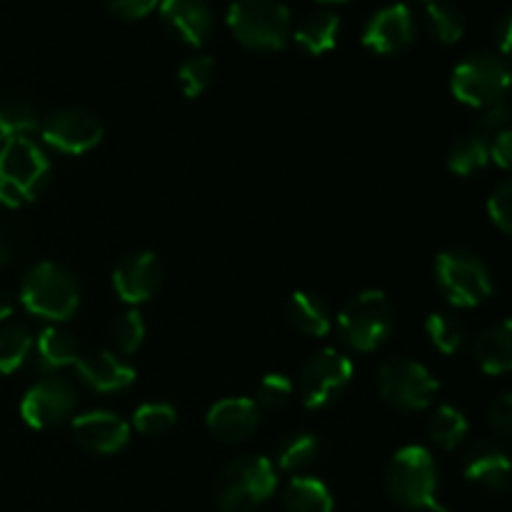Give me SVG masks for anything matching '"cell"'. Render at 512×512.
Masks as SVG:
<instances>
[{"label": "cell", "instance_id": "obj_19", "mask_svg": "<svg viewBox=\"0 0 512 512\" xmlns=\"http://www.w3.org/2000/svg\"><path fill=\"white\" fill-rule=\"evenodd\" d=\"M208 430L223 443L248 440L260 428V408L250 398H225L208 410Z\"/></svg>", "mask_w": 512, "mask_h": 512}, {"label": "cell", "instance_id": "obj_25", "mask_svg": "<svg viewBox=\"0 0 512 512\" xmlns=\"http://www.w3.org/2000/svg\"><path fill=\"white\" fill-rule=\"evenodd\" d=\"M488 163L490 140L478 135L475 130L470 135H463V138L453 145V150H450L448 155V168L453 170L455 175H463V178L480 173Z\"/></svg>", "mask_w": 512, "mask_h": 512}, {"label": "cell", "instance_id": "obj_31", "mask_svg": "<svg viewBox=\"0 0 512 512\" xmlns=\"http://www.w3.org/2000/svg\"><path fill=\"white\" fill-rule=\"evenodd\" d=\"M320 453V443L310 433H293L280 443L278 448V465L283 470H300L313 463Z\"/></svg>", "mask_w": 512, "mask_h": 512}, {"label": "cell", "instance_id": "obj_14", "mask_svg": "<svg viewBox=\"0 0 512 512\" xmlns=\"http://www.w3.org/2000/svg\"><path fill=\"white\" fill-rule=\"evenodd\" d=\"M160 280H163V265H160L158 255L148 253V250L128 255L113 270L115 293L130 305L153 298L155 290L160 288Z\"/></svg>", "mask_w": 512, "mask_h": 512}, {"label": "cell", "instance_id": "obj_30", "mask_svg": "<svg viewBox=\"0 0 512 512\" xmlns=\"http://www.w3.org/2000/svg\"><path fill=\"white\" fill-rule=\"evenodd\" d=\"M425 333H428L430 343L445 355H453L463 348L465 343V328L458 318L445 313H433L425 320Z\"/></svg>", "mask_w": 512, "mask_h": 512}, {"label": "cell", "instance_id": "obj_41", "mask_svg": "<svg viewBox=\"0 0 512 512\" xmlns=\"http://www.w3.org/2000/svg\"><path fill=\"white\" fill-rule=\"evenodd\" d=\"M495 45H498L500 55L505 58H512V10L505 13L503 18L495 25Z\"/></svg>", "mask_w": 512, "mask_h": 512}, {"label": "cell", "instance_id": "obj_17", "mask_svg": "<svg viewBox=\"0 0 512 512\" xmlns=\"http://www.w3.org/2000/svg\"><path fill=\"white\" fill-rule=\"evenodd\" d=\"M463 475L480 488L503 493L512 485V460L500 445L483 440L470 445L465 453Z\"/></svg>", "mask_w": 512, "mask_h": 512}, {"label": "cell", "instance_id": "obj_6", "mask_svg": "<svg viewBox=\"0 0 512 512\" xmlns=\"http://www.w3.org/2000/svg\"><path fill=\"white\" fill-rule=\"evenodd\" d=\"M450 90L463 105L475 110L493 108L508 100L512 90V70L503 55L478 53L453 70Z\"/></svg>", "mask_w": 512, "mask_h": 512}, {"label": "cell", "instance_id": "obj_32", "mask_svg": "<svg viewBox=\"0 0 512 512\" xmlns=\"http://www.w3.org/2000/svg\"><path fill=\"white\" fill-rule=\"evenodd\" d=\"M215 78V60L210 55H193L178 70V83L188 98H198Z\"/></svg>", "mask_w": 512, "mask_h": 512}, {"label": "cell", "instance_id": "obj_15", "mask_svg": "<svg viewBox=\"0 0 512 512\" xmlns=\"http://www.w3.org/2000/svg\"><path fill=\"white\" fill-rule=\"evenodd\" d=\"M73 438L88 453L113 455L128 445L130 425L108 410H90L73 420Z\"/></svg>", "mask_w": 512, "mask_h": 512}, {"label": "cell", "instance_id": "obj_21", "mask_svg": "<svg viewBox=\"0 0 512 512\" xmlns=\"http://www.w3.org/2000/svg\"><path fill=\"white\" fill-rule=\"evenodd\" d=\"M35 363L45 373H58V370L75 365L80 358V345L75 340L73 333H68L65 328H45L43 333L35 340Z\"/></svg>", "mask_w": 512, "mask_h": 512}, {"label": "cell", "instance_id": "obj_43", "mask_svg": "<svg viewBox=\"0 0 512 512\" xmlns=\"http://www.w3.org/2000/svg\"><path fill=\"white\" fill-rule=\"evenodd\" d=\"M320 3H345V0H320Z\"/></svg>", "mask_w": 512, "mask_h": 512}, {"label": "cell", "instance_id": "obj_1", "mask_svg": "<svg viewBox=\"0 0 512 512\" xmlns=\"http://www.w3.org/2000/svg\"><path fill=\"white\" fill-rule=\"evenodd\" d=\"M385 488L400 508L450 512L438 503V468H435L433 455L420 445H408L393 455L385 473Z\"/></svg>", "mask_w": 512, "mask_h": 512}, {"label": "cell", "instance_id": "obj_28", "mask_svg": "<svg viewBox=\"0 0 512 512\" xmlns=\"http://www.w3.org/2000/svg\"><path fill=\"white\" fill-rule=\"evenodd\" d=\"M468 428L470 425L463 410L453 408V405H440V408H435L433 418L428 423L430 440L435 445H440L443 450L458 448L465 440V435H468Z\"/></svg>", "mask_w": 512, "mask_h": 512}, {"label": "cell", "instance_id": "obj_22", "mask_svg": "<svg viewBox=\"0 0 512 512\" xmlns=\"http://www.w3.org/2000/svg\"><path fill=\"white\" fill-rule=\"evenodd\" d=\"M288 320L298 333L323 338L330 330V310L320 295L310 290H298L288 300Z\"/></svg>", "mask_w": 512, "mask_h": 512}, {"label": "cell", "instance_id": "obj_27", "mask_svg": "<svg viewBox=\"0 0 512 512\" xmlns=\"http://www.w3.org/2000/svg\"><path fill=\"white\" fill-rule=\"evenodd\" d=\"M425 20H428L430 33L445 45L458 43L465 35L463 10L450 0H430L428 8H425Z\"/></svg>", "mask_w": 512, "mask_h": 512}, {"label": "cell", "instance_id": "obj_13", "mask_svg": "<svg viewBox=\"0 0 512 512\" xmlns=\"http://www.w3.org/2000/svg\"><path fill=\"white\" fill-rule=\"evenodd\" d=\"M415 40V18L405 3L385 5L368 20L363 30V45L378 55L403 53Z\"/></svg>", "mask_w": 512, "mask_h": 512}, {"label": "cell", "instance_id": "obj_7", "mask_svg": "<svg viewBox=\"0 0 512 512\" xmlns=\"http://www.w3.org/2000/svg\"><path fill=\"white\" fill-rule=\"evenodd\" d=\"M393 330V303L380 290H363L343 305L338 333L345 345L360 353L380 348Z\"/></svg>", "mask_w": 512, "mask_h": 512}, {"label": "cell", "instance_id": "obj_26", "mask_svg": "<svg viewBox=\"0 0 512 512\" xmlns=\"http://www.w3.org/2000/svg\"><path fill=\"white\" fill-rule=\"evenodd\" d=\"M35 130H40V118L33 105L25 100H0V143L28 138Z\"/></svg>", "mask_w": 512, "mask_h": 512}, {"label": "cell", "instance_id": "obj_29", "mask_svg": "<svg viewBox=\"0 0 512 512\" xmlns=\"http://www.w3.org/2000/svg\"><path fill=\"white\" fill-rule=\"evenodd\" d=\"M33 335L25 325L5 323L0 328V373H15L33 350Z\"/></svg>", "mask_w": 512, "mask_h": 512}, {"label": "cell", "instance_id": "obj_12", "mask_svg": "<svg viewBox=\"0 0 512 512\" xmlns=\"http://www.w3.org/2000/svg\"><path fill=\"white\" fill-rule=\"evenodd\" d=\"M103 123L85 108H63L40 125L43 143L65 155H83L103 140Z\"/></svg>", "mask_w": 512, "mask_h": 512}, {"label": "cell", "instance_id": "obj_33", "mask_svg": "<svg viewBox=\"0 0 512 512\" xmlns=\"http://www.w3.org/2000/svg\"><path fill=\"white\" fill-rule=\"evenodd\" d=\"M110 338H113L115 348L123 355L138 353L140 345H143L145 340L143 315H140L138 310H125L123 315L115 318L113 328H110Z\"/></svg>", "mask_w": 512, "mask_h": 512}, {"label": "cell", "instance_id": "obj_35", "mask_svg": "<svg viewBox=\"0 0 512 512\" xmlns=\"http://www.w3.org/2000/svg\"><path fill=\"white\" fill-rule=\"evenodd\" d=\"M290 398H293V383H290V378L273 373L260 380L255 405L260 410H270L273 413V410H283L290 403Z\"/></svg>", "mask_w": 512, "mask_h": 512}, {"label": "cell", "instance_id": "obj_42", "mask_svg": "<svg viewBox=\"0 0 512 512\" xmlns=\"http://www.w3.org/2000/svg\"><path fill=\"white\" fill-rule=\"evenodd\" d=\"M10 255H13V243H10L8 233H5V230L0 228V265L8 263Z\"/></svg>", "mask_w": 512, "mask_h": 512}, {"label": "cell", "instance_id": "obj_38", "mask_svg": "<svg viewBox=\"0 0 512 512\" xmlns=\"http://www.w3.org/2000/svg\"><path fill=\"white\" fill-rule=\"evenodd\" d=\"M488 420L500 438L512 440V393H500L498 398L490 403Z\"/></svg>", "mask_w": 512, "mask_h": 512}, {"label": "cell", "instance_id": "obj_34", "mask_svg": "<svg viewBox=\"0 0 512 512\" xmlns=\"http://www.w3.org/2000/svg\"><path fill=\"white\" fill-rule=\"evenodd\" d=\"M175 420H178V413H175L173 405L168 403H145L140 405L133 415L135 430L143 435L168 433L175 425Z\"/></svg>", "mask_w": 512, "mask_h": 512}, {"label": "cell", "instance_id": "obj_8", "mask_svg": "<svg viewBox=\"0 0 512 512\" xmlns=\"http://www.w3.org/2000/svg\"><path fill=\"white\" fill-rule=\"evenodd\" d=\"M435 283L455 308H475L493 295V278L480 258L465 250H445L435 260Z\"/></svg>", "mask_w": 512, "mask_h": 512}, {"label": "cell", "instance_id": "obj_44", "mask_svg": "<svg viewBox=\"0 0 512 512\" xmlns=\"http://www.w3.org/2000/svg\"><path fill=\"white\" fill-rule=\"evenodd\" d=\"M428 3H430V0H428Z\"/></svg>", "mask_w": 512, "mask_h": 512}, {"label": "cell", "instance_id": "obj_18", "mask_svg": "<svg viewBox=\"0 0 512 512\" xmlns=\"http://www.w3.org/2000/svg\"><path fill=\"white\" fill-rule=\"evenodd\" d=\"M160 20L185 45L200 48L213 30V13L203 0H160Z\"/></svg>", "mask_w": 512, "mask_h": 512}, {"label": "cell", "instance_id": "obj_4", "mask_svg": "<svg viewBox=\"0 0 512 512\" xmlns=\"http://www.w3.org/2000/svg\"><path fill=\"white\" fill-rule=\"evenodd\" d=\"M278 488L273 463L263 455H243L223 468L215 483V503L223 512H253Z\"/></svg>", "mask_w": 512, "mask_h": 512}, {"label": "cell", "instance_id": "obj_37", "mask_svg": "<svg viewBox=\"0 0 512 512\" xmlns=\"http://www.w3.org/2000/svg\"><path fill=\"white\" fill-rule=\"evenodd\" d=\"M510 120H512V108H510L508 100H503V103L483 110L478 125H475V133L483 135V138H488V140H493L495 135L503 133L505 128H510Z\"/></svg>", "mask_w": 512, "mask_h": 512}, {"label": "cell", "instance_id": "obj_2", "mask_svg": "<svg viewBox=\"0 0 512 512\" xmlns=\"http://www.w3.org/2000/svg\"><path fill=\"white\" fill-rule=\"evenodd\" d=\"M20 303L35 318L63 323L73 318L80 305L78 280L58 263L33 265L20 283Z\"/></svg>", "mask_w": 512, "mask_h": 512}, {"label": "cell", "instance_id": "obj_36", "mask_svg": "<svg viewBox=\"0 0 512 512\" xmlns=\"http://www.w3.org/2000/svg\"><path fill=\"white\" fill-rule=\"evenodd\" d=\"M488 213L490 220H493L503 233L512 235V180L493 190V195H490L488 200Z\"/></svg>", "mask_w": 512, "mask_h": 512}, {"label": "cell", "instance_id": "obj_39", "mask_svg": "<svg viewBox=\"0 0 512 512\" xmlns=\"http://www.w3.org/2000/svg\"><path fill=\"white\" fill-rule=\"evenodd\" d=\"M110 13H115L123 20H140L153 13L160 5V0H105Z\"/></svg>", "mask_w": 512, "mask_h": 512}, {"label": "cell", "instance_id": "obj_16", "mask_svg": "<svg viewBox=\"0 0 512 512\" xmlns=\"http://www.w3.org/2000/svg\"><path fill=\"white\" fill-rule=\"evenodd\" d=\"M75 373L95 393H118L135 383V370L105 348H90L80 353Z\"/></svg>", "mask_w": 512, "mask_h": 512}, {"label": "cell", "instance_id": "obj_40", "mask_svg": "<svg viewBox=\"0 0 512 512\" xmlns=\"http://www.w3.org/2000/svg\"><path fill=\"white\" fill-rule=\"evenodd\" d=\"M490 160L498 168L512 170V128H505L503 133L490 140Z\"/></svg>", "mask_w": 512, "mask_h": 512}, {"label": "cell", "instance_id": "obj_20", "mask_svg": "<svg viewBox=\"0 0 512 512\" xmlns=\"http://www.w3.org/2000/svg\"><path fill=\"white\" fill-rule=\"evenodd\" d=\"M475 360L488 375L512 373V318L490 325L475 338Z\"/></svg>", "mask_w": 512, "mask_h": 512}, {"label": "cell", "instance_id": "obj_5", "mask_svg": "<svg viewBox=\"0 0 512 512\" xmlns=\"http://www.w3.org/2000/svg\"><path fill=\"white\" fill-rule=\"evenodd\" d=\"M228 28L245 48L273 53L290 40V10L280 0H235L228 8Z\"/></svg>", "mask_w": 512, "mask_h": 512}, {"label": "cell", "instance_id": "obj_23", "mask_svg": "<svg viewBox=\"0 0 512 512\" xmlns=\"http://www.w3.org/2000/svg\"><path fill=\"white\" fill-rule=\"evenodd\" d=\"M340 35V18L330 10H318L308 15L303 23L295 28V43L310 55H323L335 48Z\"/></svg>", "mask_w": 512, "mask_h": 512}, {"label": "cell", "instance_id": "obj_24", "mask_svg": "<svg viewBox=\"0 0 512 512\" xmlns=\"http://www.w3.org/2000/svg\"><path fill=\"white\" fill-rule=\"evenodd\" d=\"M285 512H333V495L318 478H293L283 495Z\"/></svg>", "mask_w": 512, "mask_h": 512}, {"label": "cell", "instance_id": "obj_10", "mask_svg": "<svg viewBox=\"0 0 512 512\" xmlns=\"http://www.w3.org/2000/svg\"><path fill=\"white\" fill-rule=\"evenodd\" d=\"M353 378V363L338 350H320L300 370L298 393L305 408L320 410L335 403Z\"/></svg>", "mask_w": 512, "mask_h": 512}, {"label": "cell", "instance_id": "obj_9", "mask_svg": "<svg viewBox=\"0 0 512 512\" xmlns=\"http://www.w3.org/2000/svg\"><path fill=\"white\" fill-rule=\"evenodd\" d=\"M378 390L388 405L415 413L433 403L440 385L425 365L408 358H393L380 365Z\"/></svg>", "mask_w": 512, "mask_h": 512}, {"label": "cell", "instance_id": "obj_3", "mask_svg": "<svg viewBox=\"0 0 512 512\" xmlns=\"http://www.w3.org/2000/svg\"><path fill=\"white\" fill-rule=\"evenodd\" d=\"M50 160L33 138H15L0 148V203L20 208L43 193Z\"/></svg>", "mask_w": 512, "mask_h": 512}, {"label": "cell", "instance_id": "obj_11", "mask_svg": "<svg viewBox=\"0 0 512 512\" xmlns=\"http://www.w3.org/2000/svg\"><path fill=\"white\" fill-rule=\"evenodd\" d=\"M75 408H78V388L63 375H48L23 395L20 415L30 428L45 430L68 420Z\"/></svg>", "mask_w": 512, "mask_h": 512}]
</instances>
